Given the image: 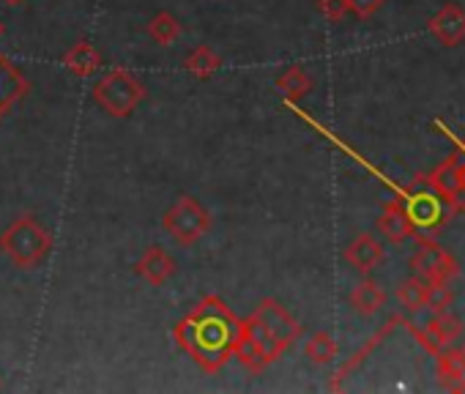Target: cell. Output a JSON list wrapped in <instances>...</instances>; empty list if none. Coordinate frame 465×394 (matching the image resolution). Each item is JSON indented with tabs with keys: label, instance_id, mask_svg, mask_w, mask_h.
I'll return each instance as SVG.
<instances>
[{
	"label": "cell",
	"instance_id": "6da1fadb",
	"mask_svg": "<svg viewBox=\"0 0 465 394\" xmlns=\"http://www.w3.org/2000/svg\"><path fill=\"white\" fill-rule=\"evenodd\" d=\"M242 329L244 320L230 310V304L208 293L189 310L183 320L175 323L173 340L200 369L213 375L236 353Z\"/></svg>",
	"mask_w": 465,
	"mask_h": 394
},
{
	"label": "cell",
	"instance_id": "7a4b0ae2",
	"mask_svg": "<svg viewBox=\"0 0 465 394\" xmlns=\"http://www.w3.org/2000/svg\"><path fill=\"white\" fill-rule=\"evenodd\" d=\"M53 233L31 214L15 220L0 233V252L17 269H39L53 252Z\"/></svg>",
	"mask_w": 465,
	"mask_h": 394
},
{
	"label": "cell",
	"instance_id": "3957f363",
	"mask_svg": "<svg viewBox=\"0 0 465 394\" xmlns=\"http://www.w3.org/2000/svg\"><path fill=\"white\" fill-rule=\"evenodd\" d=\"M145 99V85L126 69H110L94 85V102L113 118H129Z\"/></svg>",
	"mask_w": 465,
	"mask_h": 394
},
{
	"label": "cell",
	"instance_id": "277c9868",
	"mask_svg": "<svg viewBox=\"0 0 465 394\" xmlns=\"http://www.w3.org/2000/svg\"><path fill=\"white\" fill-rule=\"evenodd\" d=\"M162 228L181 247H192V244H197L211 231V214L197 201V197L181 194V197H175V201H173V206L162 214Z\"/></svg>",
	"mask_w": 465,
	"mask_h": 394
},
{
	"label": "cell",
	"instance_id": "5b68a950",
	"mask_svg": "<svg viewBox=\"0 0 465 394\" xmlns=\"http://www.w3.org/2000/svg\"><path fill=\"white\" fill-rule=\"evenodd\" d=\"M250 320L255 326H261L272 340H277L285 350L302 337V323L277 299H263L258 304V310L250 315Z\"/></svg>",
	"mask_w": 465,
	"mask_h": 394
},
{
	"label": "cell",
	"instance_id": "8992f818",
	"mask_svg": "<svg viewBox=\"0 0 465 394\" xmlns=\"http://www.w3.org/2000/svg\"><path fill=\"white\" fill-rule=\"evenodd\" d=\"M411 269L416 277L427 282H449L457 274V263L432 241H421V247L411 255Z\"/></svg>",
	"mask_w": 465,
	"mask_h": 394
},
{
	"label": "cell",
	"instance_id": "52a82bcc",
	"mask_svg": "<svg viewBox=\"0 0 465 394\" xmlns=\"http://www.w3.org/2000/svg\"><path fill=\"white\" fill-rule=\"evenodd\" d=\"M31 83L20 72V66L0 53V121H6L12 110L28 96Z\"/></svg>",
	"mask_w": 465,
	"mask_h": 394
},
{
	"label": "cell",
	"instance_id": "ba28073f",
	"mask_svg": "<svg viewBox=\"0 0 465 394\" xmlns=\"http://www.w3.org/2000/svg\"><path fill=\"white\" fill-rule=\"evenodd\" d=\"M175 261L170 258V252L164 250V247H159V244H151L140 258H137V263H134V274L140 277V280H145L148 285H164L167 280H173V274H175Z\"/></svg>",
	"mask_w": 465,
	"mask_h": 394
},
{
	"label": "cell",
	"instance_id": "9c48e42d",
	"mask_svg": "<svg viewBox=\"0 0 465 394\" xmlns=\"http://www.w3.org/2000/svg\"><path fill=\"white\" fill-rule=\"evenodd\" d=\"M430 34L446 44V47H454L465 39V9L460 4H446L430 23Z\"/></svg>",
	"mask_w": 465,
	"mask_h": 394
},
{
	"label": "cell",
	"instance_id": "30bf717a",
	"mask_svg": "<svg viewBox=\"0 0 465 394\" xmlns=\"http://www.w3.org/2000/svg\"><path fill=\"white\" fill-rule=\"evenodd\" d=\"M345 261H348L351 269H356V271H361V274H370V271H375V269L381 266V261H383V247H381V241H378L375 236L361 233V236H356V239L345 247Z\"/></svg>",
	"mask_w": 465,
	"mask_h": 394
},
{
	"label": "cell",
	"instance_id": "8fae6325",
	"mask_svg": "<svg viewBox=\"0 0 465 394\" xmlns=\"http://www.w3.org/2000/svg\"><path fill=\"white\" fill-rule=\"evenodd\" d=\"M430 186L438 197H443L446 203L460 201V192L465 189V167L454 159L443 162L440 167H435V172L430 175Z\"/></svg>",
	"mask_w": 465,
	"mask_h": 394
},
{
	"label": "cell",
	"instance_id": "7c38bea8",
	"mask_svg": "<svg viewBox=\"0 0 465 394\" xmlns=\"http://www.w3.org/2000/svg\"><path fill=\"white\" fill-rule=\"evenodd\" d=\"M413 228H416V225L411 222V217H408V212H405L402 203L389 201V203L383 206V212H381V217H378V231L386 236V241L402 244L405 239L413 236Z\"/></svg>",
	"mask_w": 465,
	"mask_h": 394
},
{
	"label": "cell",
	"instance_id": "4fadbf2b",
	"mask_svg": "<svg viewBox=\"0 0 465 394\" xmlns=\"http://www.w3.org/2000/svg\"><path fill=\"white\" fill-rule=\"evenodd\" d=\"M460 320L451 315V312H446V310H438L435 315H432V320L424 326V345L430 348V353H440L443 350V345H449V342H454L457 337H460Z\"/></svg>",
	"mask_w": 465,
	"mask_h": 394
},
{
	"label": "cell",
	"instance_id": "5bb4252c",
	"mask_svg": "<svg viewBox=\"0 0 465 394\" xmlns=\"http://www.w3.org/2000/svg\"><path fill=\"white\" fill-rule=\"evenodd\" d=\"M64 66L77 77H91L102 69V53L91 42H77L64 55Z\"/></svg>",
	"mask_w": 465,
	"mask_h": 394
},
{
	"label": "cell",
	"instance_id": "9a60e30c",
	"mask_svg": "<svg viewBox=\"0 0 465 394\" xmlns=\"http://www.w3.org/2000/svg\"><path fill=\"white\" fill-rule=\"evenodd\" d=\"M274 85L285 96L288 104H296V102H302L312 91V77L304 72V66H288V69H282L277 74Z\"/></svg>",
	"mask_w": 465,
	"mask_h": 394
},
{
	"label": "cell",
	"instance_id": "2e32d148",
	"mask_svg": "<svg viewBox=\"0 0 465 394\" xmlns=\"http://www.w3.org/2000/svg\"><path fill=\"white\" fill-rule=\"evenodd\" d=\"M348 301H351V307H353L359 315L370 318V315H375V312H381V310H383V304H386V293H383L372 280H361V282L351 291Z\"/></svg>",
	"mask_w": 465,
	"mask_h": 394
},
{
	"label": "cell",
	"instance_id": "e0dca14e",
	"mask_svg": "<svg viewBox=\"0 0 465 394\" xmlns=\"http://www.w3.org/2000/svg\"><path fill=\"white\" fill-rule=\"evenodd\" d=\"M438 375L446 389L465 391V350H440L438 353Z\"/></svg>",
	"mask_w": 465,
	"mask_h": 394
},
{
	"label": "cell",
	"instance_id": "ac0fdd59",
	"mask_svg": "<svg viewBox=\"0 0 465 394\" xmlns=\"http://www.w3.org/2000/svg\"><path fill=\"white\" fill-rule=\"evenodd\" d=\"M183 69H186L194 80H211V77L222 69V58L213 53V47L200 44V47H194V50L183 58Z\"/></svg>",
	"mask_w": 465,
	"mask_h": 394
},
{
	"label": "cell",
	"instance_id": "d6986e66",
	"mask_svg": "<svg viewBox=\"0 0 465 394\" xmlns=\"http://www.w3.org/2000/svg\"><path fill=\"white\" fill-rule=\"evenodd\" d=\"M397 299L402 304V310L408 312H421L430 307V282L421 277H411L397 288Z\"/></svg>",
	"mask_w": 465,
	"mask_h": 394
},
{
	"label": "cell",
	"instance_id": "ffe728a7",
	"mask_svg": "<svg viewBox=\"0 0 465 394\" xmlns=\"http://www.w3.org/2000/svg\"><path fill=\"white\" fill-rule=\"evenodd\" d=\"M148 36L162 44V47H170L181 39V23L170 15V12H159L151 23H148Z\"/></svg>",
	"mask_w": 465,
	"mask_h": 394
},
{
	"label": "cell",
	"instance_id": "44dd1931",
	"mask_svg": "<svg viewBox=\"0 0 465 394\" xmlns=\"http://www.w3.org/2000/svg\"><path fill=\"white\" fill-rule=\"evenodd\" d=\"M304 353L315 364H331L337 359V342H334V337L329 331H315L304 342Z\"/></svg>",
	"mask_w": 465,
	"mask_h": 394
},
{
	"label": "cell",
	"instance_id": "7402d4cb",
	"mask_svg": "<svg viewBox=\"0 0 465 394\" xmlns=\"http://www.w3.org/2000/svg\"><path fill=\"white\" fill-rule=\"evenodd\" d=\"M318 12L329 23H340L348 15V0H318Z\"/></svg>",
	"mask_w": 465,
	"mask_h": 394
},
{
	"label": "cell",
	"instance_id": "603a6c76",
	"mask_svg": "<svg viewBox=\"0 0 465 394\" xmlns=\"http://www.w3.org/2000/svg\"><path fill=\"white\" fill-rule=\"evenodd\" d=\"M383 4H386V0H348V12H353L359 20H367V17H372Z\"/></svg>",
	"mask_w": 465,
	"mask_h": 394
},
{
	"label": "cell",
	"instance_id": "cb8c5ba5",
	"mask_svg": "<svg viewBox=\"0 0 465 394\" xmlns=\"http://www.w3.org/2000/svg\"><path fill=\"white\" fill-rule=\"evenodd\" d=\"M6 6H20V4H25V0H4Z\"/></svg>",
	"mask_w": 465,
	"mask_h": 394
},
{
	"label": "cell",
	"instance_id": "d4e9b609",
	"mask_svg": "<svg viewBox=\"0 0 465 394\" xmlns=\"http://www.w3.org/2000/svg\"><path fill=\"white\" fill-rule=\"evenodd\" d=\"M0 36H4V23H0Z\"/></svg>",
	"mask_w": 465,
	"mask_h": 394
},
{
	"label": "cell",
	"instance_id": "484cf974",
	"mask_svg": "<svg viewBox=\"0 0 465 394\" xmlns=\"http://www.w3.org/2000/svg\"><path fill=\"white\" fill-rule=\"evenodd\" d=\"M0 386H4V383H0Z\"/></svg>",
	"mask_w": 465,
	"mask_h": 394
}]
</instances>
